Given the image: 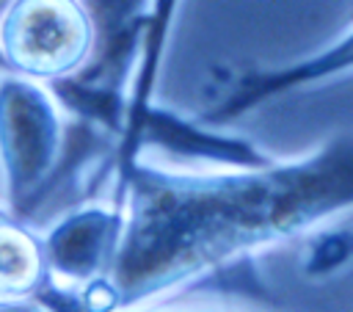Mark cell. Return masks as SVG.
<instances>
[{"label": "cell", "mask_w": 353, "mask_h": 312, "mask_svg": "<svg viewBox=\"0 0 353 312\" xmlns=\"http://www.w3.org/2000/svg\"><path fill=\"white\" fill-rule=\"evenodd\" d=\"M124 213L116 199L88 202L63 213L44 237L50 279L69 293H88L99 287L119 254Z\"/></svg>", "instance_id": "cell-5"}, {"label": "cell", "mask_w": 353, "mask_h": 312, "mask_svg": "<svg viewBox=\"0 0 353 312\" xmlns=\"http://www.w3.org/2000/svg\"><path fill=\"white\" fill-rule=\"evenodd\" d=\"M182 0H154L152 3V17H149V28L143 36V50L138 58V69L127 94V113H124V124L113 149V171L121 174L127 171L135 160H138V135L143 127V119L149 116V110L154 108V97H157V83H160V72L165 64V52H168V41L179 17Z\"/></svg>", "instance_id": "cell-7"}, {"label": "cell", "mask_w": 353, "mask_h": 312, "mask_svg": "<svg viewBox=\"0 0 353 312\" xmlns=\"http://www.w3.org/2000/svg\"><path fill=\"white\" fill-rule=\"evenodd\" d=\"M97 47L83 0H11L0 14L6 72L55 86L80 75Z\"/></svg>", "instance_id": "cell-4"}, {"label": "cell", "mask_w": 353, "mask_h": 312, "mask_svg": "<svg viewBox=\"0 0 353 312\" xmlns=\"http://www.w3.org/2000/svg\"><path fill=\"white\" fill-rule=\"evenodd\" d=\"M8 3H11V0H0V14H3V8H6Z\"/></svg>", "instance_id": "cell-11"}, {"label": "cell", "mask_w": 353, "mask_h": 312, "mask_svg": "<svg viewBox=\"0 0 353 312\" xmlns=\"http://www.w3.org/2000/svg\"><path fill=\"white\" fill-rule=\"evenodd\" d=\"M121 312H226V309H179V306H157V304H143V306H130Z\"/></svg>", "instance_id": "cell-10"}, {"label": "cell", "mask_w": 353, "mask_h": 312, "mask_svg": "<svg viewBox=\"0 0 353 312\" xmlns=\"http://www.w3.org/2000/svg\"><path fill=\"white\" fill-rule=\"evenodd\" d=\"M94 33L97 47L91 64L55 86H50L61 105L74 113L83 124L97 127L99 133L119 141L127 94L138 69V58L143 50V36L152 17L154 0H83Z\"/></svg>", "instance_id": "cell-3"}, {"label": "cell", "mask_w": 353, "mask_h": 312, "mask_svg": "<svg viewBox=\"0 0 353 312\" xmlns=\"http://www.w3.org/2000/svg\"><path fill=\"white\" fill-rule=\"evenodd\" d=\"M52 290L41 232L0 202V298H44Z\"/></svg>", "instance_id": "cell-8"}, {"label": "cell", "mask_w": 353, "mask_h": 312, "mask_svg": "<svg viewBox=\"0 0 353 312\" xmlns=\"http://www.w3.org/2000/svg\"><path fill=\"white\" fill-rule=\"evenodd\" d=\"M55 298L52 295H44V298H11V301L0 298V312H85L80 301L55 304Z\"/></svg>", "instance_id": "cell-9"}, {"label": "cell", "mask_w": 353, "mask_h": 312, "mask_svg": "<svg viewBox=\"0 0 353 312\" xmlns=\"http://www.w3.org/2000/svg\"><path fill=\"white\" fill-rule=\"evenodd\" d=\"M350 75H353V22L339 36H334L328 44H323L309 55L245 72L201 119L215 127H229L276 99Z\"/></svg>", "instance_id": "cell-6"}, {"label": "cell", "mask_w": 353, "mask_h": 312, "mask_svg": "<svg viewBox=\"0 0 353 312\" xmlns=\"http://www.w3.org/2000/svg\"><path fill=\"white\" fill-rule=\"evenodd\" d=\"M66 108L39 80L0 72V191L3 202L33 221L55 193L69 163Z\"/></svg>", "instance_id": "cell-2"}, {"label": "cell", "mask_w": 353, "mask_h": 312, "mask_svg": "<svg viewBox=\"0 0 353 312\" xmlns=\"http://www.w3.org/2000/svg\"><path fill=\"white\" fill-rule=\"evenodd\" d=\"M0 72H6V61H3V55H0Z\"/></svg>", "instance_id": "cell-12"}, {"label": "cell", "mask_w": 353, "mask_h": 312, "mask_svg": "<svg viewBox=\"0 0 353 312\" xmlns=\"http://www.w3.org/2000/svg\"><path fill=\"white\" fill-rule=\"evenodd\" d=\"M124 226L108 279L83 293L85 312L154 304L268 246L353 213V133L298 157L174 168L143 155L116 177Z\"/></svg>", "instance_id": "cell-1"}]
</instances>
